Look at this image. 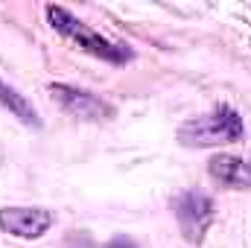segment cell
Segmentation results:
<instances>
[{
	"label": "cell",
	"mask_w": 251,
	"mask_h": 248,
	"mask_svg": "<svg viewBox=\"0 0 251 248\" xmlns=\"http://www.w3.org/2000/svg\"><path fill=\"white\" fill-rule=\"evenodd\" d=\"M56 216L44 207H0V228L21 240H38L53 228Z\"/></svg>",
	"instance_id": "cell-5"
},
{
	"label": "cell",
	"mask_w": 251,
	"mask_h": 248,
	"mask_svg": "<svg viewBox=\"0 0 251 248\" xmlns=\"http://www.w3.org/2000/svg\"><path fill=\"white\" fill-rule=\"evenodd\" d=\"M173 210L181 225V234L190 243H201V237L207 234V228L213 222V198L199 190H190L173 201Z\"/></svg>",
	"instance_id": "cell-4"
},
{
	"label": "cell",
	"mask_w": 251,
	"mask_h": 248,
	"mask_svg": "<svg viewBox=\"0 0 251 248\" xmlns=\"http://www.w3.org/2000/svg\"><path fill=\"white\" fill-rule=\"evenodd\" d=\"M105 248H137V246H134V240H128V237H114Z\"/></svg>",
	"instance_id": "cell-8"
},
{
	"label": "cell",
	"mask_w": 251,
	"mask_h": 248,
	"mask_svg": "<svg viewBox=\"0 0 251 248\" xmlns=\"http://www.w3.org/2000/svg\"><path fill=\"white\" fill-rule=\"evenodd\" d=\"M207 170H210V175H213L219 184L231 187V190L251 187V164L249 161H243V158H234V155H216V158H210Z\"/></svg>",
	"instance_id": "cell-6"
},
{
	"label": "cell",
	"mask_w": 251,
	"mask_h": 248,
	"mask_svg": "<svg viewBox=\"0 0 251 248\" xmlns=\"http://www.w3.org/2000/svg\"><path fill=\"white\" fill-rule=\"evenodd\" d=\"M50 97L62 105L70 117H76V120L100 123V120L114 117V108L102 97H97L91 91H82V88H73V85H62V82L50 85Z\"/></svg>",
	"instance_id": "cell-3"
},
{
	"label": "cell",
	"mask_w": 251,
	"mask_h": 248,
	"mask_svg": "<svg viewBox=\"0 0 251 248\" xmlns=\"http://www.w3.org/2000/svg\"><path fill=\"white\" fill-rule=\"evenodd\" d=\"M0 105H3V108H9V114H15L24 125H32V128H38V125H41L38 111L32 108V102H29L24 94H18L12 85H6L3 79H0Z\"/></svg>",
	"instance_id": "cell-7"
},
{
	"label": "cell",
	"mask_w": 251,
	"mask_h": 248,
	"mask_svg": "<svg viewBox=\"0 0 251 248\" xmlns=\"http://www.w3.org/2000/svg\"><path fill=\"white\" fill-rule=\"evenodd\" d=\"M243 134H246L243 117L231 105H219L210 114L193 117L187 123H181V128H178V140L184 146H196V149L237 143V140H243Z\"/></svg>",
	"instance_id": "cell-1"
},
{
	"label": "cell",
	"mask_w": 251,
	"mask_h": 248,
	"mask_svg": "<svg viewBox=\"0 0 251 248\" xmlns=\"http://www.w3.org/2000/svg\"><path fill=\"white\" fill-rule=\"evenodd\" d=\"M47 21L53 24V29H59L62 35H67L70 41H76L85 53L97 56V59H105V62H114V64H123L131 59V53L126 47H117L111 41H105L102 35H97L91 26H85L76 15H70L64 6H47Z\"/></svg>",
	"instance_id": "cell-2"
}]
</instances>
